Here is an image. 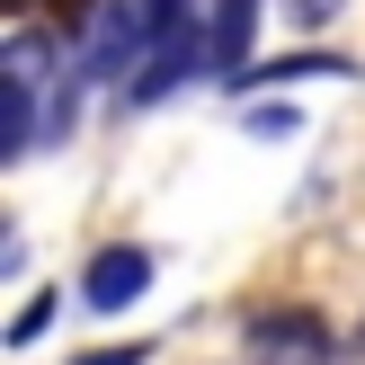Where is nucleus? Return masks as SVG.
Here are the masks:
<instances>
[{
  "label": "nucleus",
  "mask_w": 365,
  "mask_h": 365,
  "mask_svg": "<svg viewBox=\"0 0 365 365\" xmlns=\"http://www.w3.org/2000/svg\"><path fill=\"white\" fill-rule=\"evenodd\" d=\"M71 63H81V81H134L152 63V0H98Z\"/></svg>",
  "instance_id": "1"
},
{
  "label": "nucleus",
  "mask_w": 365,
  "mask_h": 365,
  "mask_svg": "<svg viewBox=\"0 0 365 365\" xmlns=\"http://www.w3.org/2000/svg\"><path fill=\"white\" fill-rule=\"evenodd\" d=\"M250 365H356V348L330 339L312 312H259L250 321Z\"/></svg>",
  "instance_id": "2"
},
{
  "label": "nucleus",
  "mask_w": 365,
  "mask_h": 365,
  "mask_svg": "<svg viewBox=\"0 0 365 365\" xmlns=\"http://www.w3.org/2000/svg\"><path fill=\"white\" fill-rule=\"evenodd\" d=\"M143 294H152V250H134V241L98 250L89 277H81V303H89V312H125V303H143Z\"/></svg>",
  "instance_id": "3"
},
{
  "label": "nucleus",
  "mask_w": 365,
  "mask_h": 365,
  "mask_svg": "<svg viewBox=\"0 0 365 365\" xmlns=\"http://www.w3.org/2000/svg\"><path fill=\"white\" fill-rule=\"evenodd\" d=\"M45 321H53V303H27V312H18V321H9V348H27V339H36V330H45Z\"/></svg>",
  "instance_id": "4"
},
{
  "label": "nucleus",
  "mask_w": 365,
  "mask_h": 365,
  "mask_svg": "<svg viewBox=\"0 0 365 365\" xmlns=\"http://www.w3.org/2000/svg\"><path fill=\"white\" fill-rule=\"evenodd\" d=\"M250 134H294V107H250Z\"/></svg>",
  "instance_id": "5"
},
{
  "label": "nucleus",
  "mask_w": 365,
  "mask_h": 365,
  "mask_svg": "<svg viewBox=\"0 0 365 365\" xmlns=\"http://www.w3.org/2000/svg\"><path fill=\"white\" fill-rule=\"evenodd\" d=\"M285 9H294V18H303V27H330V18H339V9H348V0H285Z\"/></svg>",
  "instance_id": "6"
},
{
  "label": "nucleus",
  "mask_w": 365,
  "mask_h": 365,
  "mask_svg": "<svg viewBox=\"0 0 365 365\" xmlns=\"http://www.w3.org/2000/svg\"><path fill=\"white\" fill-rule=\"evenodd\" d=\"M81 365H143V348H98V356H81Z\"/></svg>",
  "instance_id": "7"
},
{
  "label": "nucleus",
  "mask_w": 365,
  "mask_h": 365,
  "mask_svg": "<svg viewBox=\"0 0 365 365\" xmlns=\"http://www.w3.org/2000/svg\"><path fill=\"white\" fill-rule=\"evenodd\" d=\"M348 348H356V365H365V321H356V339H348Z\"/></svg>",
  "instance_id": "8"
}]
</instances>
